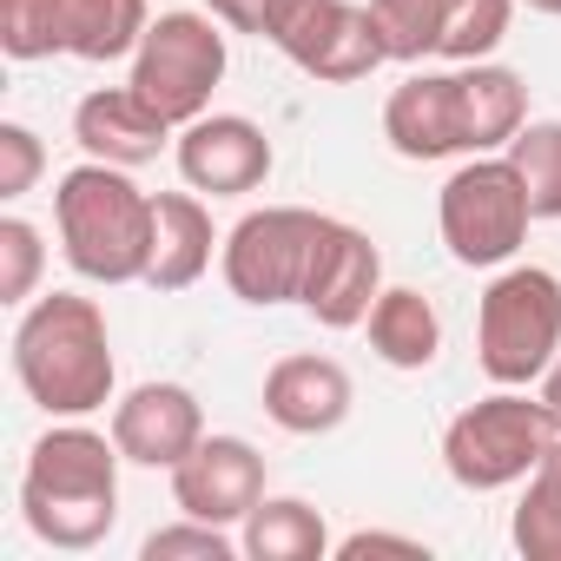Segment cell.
<instances>
[{
	"mask_svg": "<svg viewBox=\"0 0 561 561\" xmlns=\"http://www.w3.org/2000/svg\"><path fill=\"white\" fill-rule=\"evenodd\" d=\"M264 41L298 73H311L324 87L370 80L390 60V47L377 34V14L357 8V0H277L271 21H264Z\"/></svg>",
	"mask_w": 561,
	"mask_h": 561,
	"instance_id": "9",
	"label": "cell"
},
{
	"mask_svg": "<svg viewBox=\"0 0 561 561\" xmlns=\"http://www.w3.org/2000/svg\"><path fill=\"white\" fill-rule=\"evenodd\" d=\"M271 8H277V0H205V14H218L231 34H257V41H264Z\"/></svg>",
	"mask_w": 561,
	"mask_h": 561,
	"instance_id": "31",
	"label": "cell"
},
{
	"mask_svg": "<svg viewBox=\"0 0 561 561\" xmlns=\"http://www.w3.org/2000/svg\"><path fill=\"white\" fill-rule=\"evenodd\" d=\"M515 8H528V14H548V21H561V0H515Z\"/></svg>",
	"mask_w": 561,
	"mask_h": 561,
	"instance_id": "33",
	"label": "cell"
},
{
	"mask_svg": "<svg viewBox=\"0 0 561 561\" xmlns=\"http://www.w3.org/2000/svg\"><path fill=\"white\" fill-rule=\"evenodd\" d=\"M172 502L179 515L244 528V515L264 502V456L244 436H205L179 469H172Z\"/></svg>",
	"mask_w": 561,
	"mask_h": 561,
	"instance_id": "12",
	"label": "cell"
},
{
	"mask_svg": "<svg viewBox=\"0 0 561 561\" xmlns=\"http://www.w3.org/2000/svg\"><path fill=\"white\" fill-rule=\"evenodd\" d=\"M244 541H231V528L218 522H198V515H179L172 528H152L139 541V561H231Z\"/></svg>",
	"mask_w": 561,
	"mask_h": 561,
	"instance_id": "27",
	"label": "cell"
},
{
	"mask_svg": "<svg viewBox=\"0 0 561 561\" xmlns=\"http://www.w3.org/2000/svg\"><path fill=\"white\" fill-rule=\"evenodd\" d=\"M462 80V146L469 152H508V139L528 126V87L515 67L495 60H469L456 67Z\"/></svg>",
	"mask_w": 561,
	"mask_h": 561,
	"instance_id": "19",
	"label": "cell"
},
{
	"mask_svg": "<svg viewBox=\"0 0 561 561\" xmlns=\"http://www.w3.org/2000/svg\"><path fill=\"white\" fill-rule=\"evenodd\" d=\"M508 535H515V548L528 561H561V436L548 443V456L522 482V502H515Z\"/></svg>",
	"mask_w": 561,
	"mask_h": 561,
	"instance_id": "22",
	"label": "cell"
},
{
	"mask_svg": "<svg viewBox=\"0 0 561 561\" xmlns=\"http://www.w3.org/2000/svg\"><path fill=\"white\" fill-rule=\"evenodd\" d=\"M324 211H305V205H264V211H244L225 244H218V271L238 305H305V285H311V264H318V238H324Z\"/></svg>",
	"mask_w": 561,
	"mask_h": 561,
	"instance_id": "7",
	"label": "cell"
},
{
	"mask_svg": "<svg viewBox=\"0 0 561 561\" xmlns=\"http://www.w3.org/2000/svg\"><path fill=\"white\" fill-rule=\"evenodd\" d=\"M554 436L561 430H554V416H548L541 397L495 383V397H482L462 416H449V430H443V469H449L456 489L495 495V489L528 482Z\"/></svg>",
	"mask_w": 561,
	"mask_h": 561,
	"instance_id": "5",
	"label": "cell"
},
{
	"mask_svg": "<svg viewBox=\"0 0 561 561\" xmlns=\"http://www.w3.org/2000/svg\"><path fill=\"white\" fill-rule=\"evenodd\" d=\"M152 27L146 0H54V54L67 60H133Z\"/></svg>",
	"mask_w": 561,
	"mask_h": 561,
	"instance_id": "18",
	"label": "cell"
},
{
	"mask_svg": "<svg viewBox=\"0 0 561 561\" xmlns=\"http://www.w3.org/2000/svg\"><path fill=\"white\" fill-rule=\"evenodd\" d=\"M436 225H443V244L462 271L515 264V251L528 244L535 205H528L508 152H469L436 192Z\"/></svg>",
	"mask_w": 561,
	"mask_h": 561,
	"instance_id": "6",
	"label": "cell"
},
{
	"mask_svg": "<svg viewBox=\"0 0 561 561\" xmlns=\"http://www.w3.org/2000/svg\"><path fill=\"white\" fill-rule=\"evenodd\" d=\"M383 139L397 159L436 165V159H469L462 146V80L456 73H410L383 100Z\"/></svg>",
	"mask_w": 561,
	"mask_h": 561,
	"instance_id": "14",
	"label": "cell"
},
{
	"mask_svg": "<svg viewBox=\"0 0 561 561\" xmlns=\"http://www.w3.org/2000/svg\"><path fill=\"white\" fill-rule=\"evenodd\" d=\"M113 443L139 469H179L205 443V410L185 383H139L113 403Z\"/></svg>",
	"mask_w": 561,
	"mask_h": 561,
	"instance_id": "13",
	"label": "cell"
},
{
	"mask_svg": "<svg viewBox=\"0 0 561 561\" xmlns=\"http://www.w3.org/2000/svg\"><path fill=\"white\" fill-rule=\"evenodd\" d=\"M535 397H541V403H548V416H554V430H561V357H554V364H548V377H541V383H535Z\"/></svg>",
	"mask_w": 561,
	"mask_h": 561,
	"instance_id": "32",
	"label": "cell"
},
{
	"mask_svg": "<svg viewBox=\"0 0 561 561\" xmlns=\"http://www.w3.org/2000/svg\"><path fill=\"white\" fill-rule=\"evenodd\" d=\"M377 298H383V251L370 244L364 225L331 218L324 238H318V264H311V285H305V311H311L324 331H357Z\"/></svg>",
	"mask_w": 561,
	"mask_h": 561,
	"instance_id": "11",
	"label": "cell"
},
{
	"mask_svg": "<svg viewBox=\"0 0 561 561\" xmlns=\"http://www.w3.org/2000/svg\"><path fill=\"white\" fill-rule=\"evenodd\" d=\"M561 357V277L548 264H502L476 305V364L489 383L528 390Z\"/></svg>",
	"mask_w": 561,
	"mask_h": 561,
	"instance_id": "4",
	"label": "cell"
},
{
	"mask_svg": "<svg viewBox=\"0 0 561 561\" xmlns=\"http://www.w3.org/2000/svg\"><path fill=\"white\" fill-rule=\"evenodd\" d=\"M244 554L251 561H324L337 541L324 528V508H311L305 495H264L244 515Z\"/></svg>",
	"mask_w": 561,
	"mask_h": 561,
	"instance_id": "21",
	"label": "cell"
},
{
	"mask_svg": "<svg viewBox=\"0 0 561 561\" xmlns=\"http://www.w3.org/2000/svg\"><path fill=\"white\" fill-rule=\"evenodd\" d=\"M351 403H357V383L337 357L298 351L264 370V416L285 436H331L351 416Z\"/></svg>",
	"mask_w": 561,
	"mask_h": 561,
	"instance_id": "15",
	"label": "cell"
},
{
	"mask_svg": "<svg viewBox=\"0 0 561 561\" xmlns=\"http://www.w3.org/2000/svg\"><path fill=\"white\" fill-rule=\"evenodd\" d=\"M508 165H515V179L535 205V225L561 218V119H528L508 139Z\"/></svg>",
	"mask_w": 561,
	"mask_h": 561,
	"instance_id": "23",
	"label": "cell"
},
{
	"mask_svg": "<svg viewBox=\"0 0 561 561\" xmlns=\"http://www.w3.org/2000/svg\"><path fill=\"white\" fill-rule=\"evenodd\" d=\"M225 238L211 231L205 192H152V264H146V285L152 291H192L198 277L211 271V251Z\"/></svg>",
	"mask_w": 561,
	"mask_h": 561,
	"instance_id": "17",
	"label": "cell"
},
{
	"mask_svg": "<svg viewBox=\"0 0 561 561\" xmlns=\"http://www.w3.org/2000/svg\"><path fill=\"white\" fill-rule=\"evenodd\" d=\"M449 8L456 0H370L377 14V34L390 47V60L416 67L430 54H443V27H449Z\"/></svg>",
	"mask_w": 561,
	"mask_h": 561,
	"instance_id": "24",
	"label": "cell"
},
{
	"mask_svg": "<svg viewBox=\"0 0 561 561\" xmlns=\"http://www.w3.org/2000/svg\"><path fill=\"white\" fill-rule=\"evenodd\" d=\"M60 257L87 285H146L152 264V192L133 185L126 165L87 159L54 185Z\"/></svg>",
	"mask_w": 561,
	"mask_h": 561,
	"instance_id": "3",
	"label": "cell"
},
{
	"mask_svg": "<svg viewBox=\"0 0 561 561\" xmlns=\"http://www.w3.org/2000/svg\"><path fill=\"white\" fill-rule=\"evenodd\" d=\"M508 21H515V0H456L449 27H443V60H456V67L489 60L508 41Z\"/></svg>",
	"mask_w": 561,
	"mask_h": 561,
	"instance_id": "25",
	"label": "cell"
},
{
	"mask_svg": "<svg viewBox=\"0 0 561 561\" xmlns=\"http://www.w3.org/2000/svg\"><path fill=\"white\" fill-rule=\"evenodd\" d=\"M14 377L27 403L47 416H93L113 403L119 364H113V331L106 311L80 291L34 298L14 324Z\"/></svg>",
	"mask_w": 561,
	"mask_h": 561,
	"instance_id": "2",
	"label": "cell"
},
{
	"mask_svg": "<svg viewBox=\"0 0 561 561\" xmlns=\"http://www.w3.org/2000/svg\"><path fill=\"white\" fill-rule=\"evenodd\" d=\"M337 561H364V554H410V561H423L430 548L416 541V535H390V528H357V535H344L337 548H331Z\"/></svg>",
	"mask_w": 561,
	"mask_h": 561,
	"instance_id": "30",
	"label": "cell"
},
{
	"mask_svg": "<svg viewBox=\"0 0 561 561\" xmlns=\"http://www.w3.org/2000/svg\"><path fill=\"white\" fill-rule=\"evenodd\" d=\"M0 54L54 60V0H0Z\"/></svg>",
	"mask_w": 561,
	"mask_h": 561,
	"instance_id": "28",
	"label": "cell"
},
{
	"mask_svg": "<svg viewBox=\"0 0 561 561\" xmlns=\"http://www.w3.org/2000/svg\"><path fill=\"white\" fill-rule=\"evenodd\" d=\"M364 331H370V351H377L390 370H430L436 351H443V318H436V305H430L423 291H410V285H383V298L370 305Z\"/></svg>",
	"mask_w": 561,
	"mask_h": 561,
	"instance_id": "20",
	"label": "cell"
},
{
	"mask_svg": "<svg viewBox=\"0 0 561 561\" xmlns=\"http://www.w3.org/2000/svg\"><path fill=\"white\" fill-rule=\"evenodd\" d=\"M119 443L87 430V416H60L21 469V515L47 548L87 554L119 522Z\"/></svg>",
	"mask_w": 561,
	"mask_h": 561,
	"instance_id": "1",
	"label": "cell"
},
{
	"mask_svg": "<svg viewBox=\"0 0 561 561\" xmlns=\"http://www.w3.org/2000/svg\"><path fill=\"white\" fill-rule=\"evenodd\" d=\"M47 271V244H41V225L27 218H0V298L8 305H34V285Z\"/></svg>",
	"mask_w": 561,
	"mask_h": 561,
	"instance_id": "26",
	"label": "cell"
},
{
	"mask_svg": "<svg viewBox=\"0 0 561 561\" xmlns=\"http://www.w3.org/2000/svg\"><path fill=\"white\" fill-rule=\"evenodd\" d=\"M172 159H179V179H185L192 192H205V198H244V192H257V185L271 179V165H277L264 126L244 119V113H205V119L179 126Z\"/></svg>",
	"mask_w": 561,
	"mask_h": 561,
	"instance_id": "10",
	"label": "cell"
},
{
	"mask_svg": "<svg viewBox=\"0 0 561 561\" xmlns=\"http://www.w3.org/2000/svg\"><path fill=\"white\" fill-rule=\"evenodd\" d=\"M225 67H231V47H225V21L218 14H159L133 54V93L165 113L172 126H192L211 113V93L225 87Z\"/></svg>",
	"mask_w": 561,
	"mask_h": 561,
	"instance_id": "8",
	"label": "cell"
},
{
	"mask_svg": "<svg viewBox=\"0 0 561 561\" xmlns=\"http://www.w3.org/2000/svg\"><path fill=\"white\" fill-rule=\"evenodd\" d=\"M41 172H47V146H41V133L34 126H21V119H0V198H27L34 185H41Z\"/></svg>",
	"mask_w": 561,
	"mask_h": 561,
	"instance_id": "29",
	"label": "cell"
},
{
	"mask_svg": "<svg viewBox=\"0 0 561 561\" xmlns=\"http://www.w3.org/2000/svg\"><path fill=\"white\" fill-rule=\"evenodd\" d=\"M73 139H80L87 159H106V165H126L133 172V165H152L179 139V126L165 113H152L133 93V80H126V87H93L73 106Z\"/></svg>",
	"mask_w": 561,
	"mask_h": 561,
	"instance_id": "16",
	"label": "cell"
}]
</instances>
